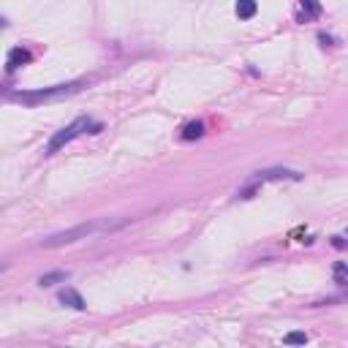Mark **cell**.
Wrapping results in <instances>:
<instances>
[{
    "instance_id": "cell-1",
    "label": "cell",
    "mask_w": 348,
    "mask_h": 348,
    "mask_svg": "<svg viewBox=\"0 0 348 348\" xmlns=\"http://www.w3.org/2000/svg\"><path fill=\"white\" fill-rule=\"evenodd\" d=\"M122 223H106V220H90V223H79V226H71V228H63V232H54L49 237H44L38 245L41 248H63V245H71V242H79V240H87L90 234L96 232H109V228H117Z\"/></svg>"
},
{
    "instance_id": "cell-2",
    "label": "cell",
    "mask_w": 348,
    "mask_h": 348,
    "mask_svg": "<svg viewBox=\"0 0 348 348\" xmlns=\"http://www.w3.org/2000/svg\"><path fill=\"white\" fill-rule=\"evenodd\" d=\"M104 130V126L101 122H96L92 117H87V114H82V117H76V120L71 122V126H66L63 130H58V134L49 139V144H46V155H54V152H60L63 147L68 144V142H74L76 136H82V134H101Z\"/></svg>"
},
{
    "instance_id": "cell-3",
    "label": "cell",
    "mask_w": 348,
    "mask_h": 348,
    "mask_svg": "<svg viewBox=\"0 0 348 348\" xmlns=\"http://www.w3.org/2000/svg\"><path fill=\"white\" fill-rule=\"evenodd\" d=\"M84 82L76 79V82H66V84H52V87H41V90H20V92H8L11 101H20V104H28V106H36L41 101H52V98H60V96H71L76 92Z\"/></svg>"
},
{
    "instance_id": "cell-4",
    "label": "cell",
    "mask_w": 348,
    "mask_h": 348,
    "mask_svg": "<svg viewBox=\"0 0 348 348\" xmlns=\"http://www.w3.org/2000/svg\"><path fill=\"white\" fill-rule=\"evenodd\" d=\"M272 180H302V172L283 169V166H275V169H261V172H256L253 182H272Z\"/></svg>"
},
{
    "instance_id": "cell-5",
    "label": "cell",
    "mask_w": 348,
    "mask_h": 348,
    "mask_svg": "<svg viewBox=\"0 0 348 348\" xmlns=\"http://www.w3.org/2000/svg\"><path fill=\"white\" fill-rule=\"evenodd\" d=\"M58 300L63 302L66 308H71V310H84V308H87L84 296L79 294L76 288H63V291H60V296H58Z\"/></svg>"
},
{
    "instance_id": "cell-6",
    "label": "cell",
    "mask_w": 348,
    "mask_h": 348,
    "mask_svg": "<svg viewBox=\"0 0 348 348\" xmlns=\"http://www.w3.org/2000/svg\"><path fill=\"white\" fill-rule=\"evenodd\" d=\"M30 58H33V54H30L28 49H22V46H14V49L8 52V60H6V68H8V71H16L20 66L30 63Z\"/></svg>"
},
{
    "instance_id": "cell-7",
    "label": "cell",
    "mask_w": 348,
    "mask_h": 348,
    "mask_svg": "<svg viewBox=\"0 0 348 348\" xmlns=\"http://www.w3.org/2000/svg\"><path fill=\"white\" fill-rule=\"evenodd\" d=\"M68 278H71V272H66V270L44 272V275L38 278V286H44V288H52V286H58V283H66Z\"/></svg>"
},
{
    "instance_id": "cell-8",
    "label": "cell",
    "mask_w": 348,
    "mask_h": 348,
    "mask_svg": "<svg viewBox=\"0 0 348 348\" xmlns=\"http://www.w3.org/2000/svg\"><path fill=\"white\" fill-rule=\"evenodd\" d=\"M234 11H237V16H240V20H250V16L258 11V6H256V0H240V3H237V8H234Z\"/></svg>"
},
{
    "instance_id": "cell-9",
    "label": "cell",
    "mask_w": 348,
    "mask_h": 348,
    "mask_svg": "<svg viewBox=\"0 0 348 348\" xmlns=\"http://www.w3.org/2000/svg\"><path fill=\"white\" fill-rule=\"evenodd\" d=\"M198 136H204V122H188L182 130V139H198Z\"/></svg>"
},
{
    "instance_id": "cell-10",
    "label": "cell",
    "mask_w": 348,
    "mask_h": 348,
    "mask_svg": "<svg viewBox=\"0 0 348 348\" xmlns=\"http://www.w3.org/2000/svg\"><path fill=\"white\" fill-rule=\"evenodd\" d=\"M321 14V6L313 3V0H304L302 3V14H300V22H304L308 16H318Z\"/></svg>"
},
{
    "instance_id": "cell-11",
    "label": "cell",
    "mask_w": 348,
    "mask_h": 348,
    "mask_svg": "<svg viewBox=\"0 0 348 348\" xmlns=\"http://www.w3.org/2000/svg\"><path fill=\"white\" fill-rule=\"evenodd\" d=\"M283 343L286 346H304V343H308V334H304V332H288L283 338Z\"/></svg>"
},
{
    "instance_id": "cell-12",
    "label": "cell",
    "mask_w": 348,
    "mask_h": 348,
    "mask_svg": "<svg viewBox=\"0 0 348 348\" xmlns=\"http://www.w3.org/2000/svg\"><path fill=\"white\" fill-rule=\"evenodd\" d=\"M334 272L338 275H348V264H334Z\"/></svg>"
},
{
    "instance_id": "cell-13",
    "label": "cell",
    "mask_w": 348,
    "mask_h": 348,
    "mask_svg": "<svg viewBox=\"0 0 348 348\" xmlns=\"http://www.w3.org/2000/svg\"><path fill=\"white\" fill-rule=\"evenodd\" d=\"M332 245L334 248H346V242H343V237H332Z\"/></svg>"
},
{
    "instance_id": "cell-14",
    "label": "cell",
    "mask_w": 348,
    "mask_h": 348,
    "mask_svg": "<svg viewBox=\"0 0 348 348\" xmlns=\"http://www.w3.org/2000/svg\"><path fill=\"white\" fill-rule=\"evenodd\" d=\"M318 41H321V44H324V46H326V44H332V38H329V36H324V33H321V36H318Z\"/></svg>"
}]
</instances>
